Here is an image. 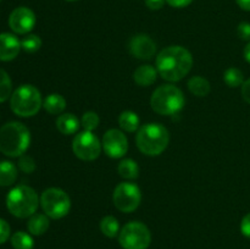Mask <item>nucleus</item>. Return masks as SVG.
<instances>
[{
    "label": "nucleus",
    "mask_w": 250,
    "mask_h": 249,
    "mask_svg": "<svg viewBox=\"0 0 250 249\" xmlns=\"http://www.w3.org/2000/svg\"><path fill=\"white\" fill-rule=\"evenodd\" d=\"M192 54L181 45L167 46L156 56L158 73L168 82H178L185 78L192 70Z\"/></svg>",
    "instance_id": "f257e3e1"
},
{
    "label": "nucleus",
    "mask_w": 250,
    "mask_h": 249,
    "mask_svg": "<svg viewBox=\"0 0 250 249\" xmlns=\"http://www.w3.org/2000/svg\"><path fill=\"white\" fill-rule=\"evenodd\" d=\"M31 143L29 129L17 121L7 122L0 128V151L10 158H20Z\"/></svg>",
    "instance_id": "f03ea898"
},
{
    "label": "nucleus",
    "mask_w": 250,
    "mask_h": 249,
    "mask_svg": "<svg viewBox=\"0 0 250 249\" xmlns=\"http://www.w3.org/2000/svg\"><path fill=\"white\" fill-rule=\"evenodd\" d=\"M170 133L161 124H146L138 129L136 143L139 150L149 156L160 155L168 145Z\"/></svg>",
    "instance_id": "7ed1b4c3"
},
{
    "label": "nucleus",
    "mask_w": 250,
    "mask_h": 249,
    "mask_svg": "<svg viewBox=\"0 0 250 249\" xmlns=\"http://www.w3.org/2000/svg\"><path fill=\"white\" fill-rule=\"evenodd\" d=\"M41 203L36 190L29 186H17L6 197L7 210L19 219H26L36 214Z\"/></svg>",
    "instance_id": "20e7f679"
},
{
    "label": "nucleus",
    "mask_w": 250,
    "mask_h": 249,
    "mask_svg": "<svg viewBox=\"0 0 250 249\" xmlns=\"http://www.w3.org/2000/svg\"><path fill=\"white\" fill-rule=\"evenodd\" d=\"M150 105L156 114L171 116L182 110L185 105V95L176 85L164 84L153 92Z\"/></svg>",
    "instance_id": "39448f33"
},
{
    "label": "nucleus",
    "mask_w": 250,
    "mask_h": 249,
    "mask_svg": "<svg viewBox=\"0 0 250 249\" xmlns=\"http://www.w3.org/2000/svg\"><path fill=\"white\" fill-rule=\"evenodd\" d=\"M11 110L20 117L34 116L43 106L41 92L32 84H22L10 98Z\"/></svg>",
    "instance_id": "423d86ee"
},
{
    "label": "nucleus",
    "mask_w": 250,
    "mask_h": 249,
    "mask_svg": "<svg viewBox=\"0 0 250 249\" xmlns=\"http://www.w3.org/2000/svg\"><path fill=\"white\" fill-rule=\"evenodd\" d=\"M41 205L46 216L59 220L68 214L71 209V200L65 190L51 187L42 193Z\"/></svg>",
    "instance_id": "0eeeda50"
},
{
    "label": "nucleus",
    "mask_w": 250,
    "mask_h": 249,
    "mask_svg": "<svg viewBox=\"0 0 250 249\" xmlns=\"http://www.w3.org/2000/svg\"><path fill=\"white\" fill-rule=\"evenodd\" d=\"M150 242V231L139 221L128 222L119 233V243L124 249H148Z\"/></svg>",
    "instance_id": "6e6552de"
},
{
    "label": "nucleus",
    "mask_w": 250,
    "mask_h": 249,
    "mask_svg": "<svg viewBox=\"0 0 250 249\" xmlns=\"http://www.w3.org/2000/svg\"><path fill=\"white\" fill-rule=\"evenodd\" d=\"M112 200L116 209L122 212H132L139 207L142 193L138 186L132 182H122L115 187Z\"/></svg>",
    "instance_id": "1a4fd4ad"
},
{
    "label": "nucleus",
    "mask_w": 250,
    "mask_h": 249,
    "mask_svg": "<svg viewBox=\"0 0 250 249\" xmlns=\"http://www.w3.org/2000/svg\"><path fill=\"white\" fill-rule=\"evenodd\" d=\"M103 145L99 138L93 132L83 131L76 134L72 142V150L78 159L93 161L99 158Z\"/></svg>",
    "instance_id": "9d476101"
},
{
    "label": "nucleus",
    "mask_w": 250,
    "mask_h": 249,
    "mask_svg": "<svg viewBox=\"0 0 250 249\" xmlns=\"http://www.w3.org/2000/svg\"><path fill=\"white\" fill-rule=\"evenodd\" d=\"M102 145L106 155L112 159L122 158L128 150V141L126 134L116 128H111L105 132Z\"/></svg>",
    "instance_id": "9b49d317"
},
{
    "label": "nucleus",
    "mask_w": 250,
    "mask_h": 249,
    "mask_svg": "<svg viewBox=\"0 0 250 249\" xmlns=\"http://www.w3.org/2000/svg\"><path fill=\"white\" fill-rule=\"evenodd\" d=\"M36 15L31 9L26 6H20L10 14L9 26L15 33L27 34L36 26Z\"/></svg>",
    "instance_id": "f8f14e48"
},
{
    "label": "nucleus",
    "mask_w": 250,
    "mask_h": 249,
    "mask_svg": "<svg viewBox=\"0 0 250 249\" xmlns=\"http://www.w3.org/2000/svg\"><path fill=\"white\" fill-rule=\"evenodd\" d=\"M129 51L136 58L142 60H149L156 53V44L146 34H137L132 37L129 42Z\"/></svg>",
    "instance_id": "ddd939ff"
},
{
    "label": "nucleus",
    "mask_w": 250,
    "mask_h": 249,
    "mask_svg": "<svg viewBox=\"0 0 250 249\" xmlns=\"http://www.w3.org/2000/svg\"><path fill=\"white\" fill-rule=\"evenodd\" d=\"M21 42L12 33H0V61H11L21 50Z\"/></svg>",
    "instance_id": "4468645a"
},
{
    "label": "nucleus",
    "mask_w": 250,
    "mask_h": 249,
    "mask_svg": "<svg viewBox=\"0 0 250 249\" xmlns=\"http://www.w3.org/2000/svg\"><path fill=\"white\" fill-rule=\"evenodd\" d=\"M158 75V70L151 65H142L134 71L133 80L141 87H149L155 82Z\"/></svg>",
    "instance_id": "2eb2a0df"
},
{
    "label": "nucleus",
    "mask_w": 250,
    "mask_h": 249,
    "mask_svg": "<svg viewBox=\"0 0 250 249\" xmlns=\"http://www.w3.org/2000/svg\"><path fill=\"white\" fill-rule=\"evenodd\" d=\"M80 124L81 122L77 119V116H75L71 112L59 115V117L56 119V128L62 134L76 133L78 131V128H80Z\"/></svg>",
    "instance_id": "dca6fc26"
},
{
    "label": "nucleus",
    "mask_w": 250,
    "mask_h": 249,
    "mask_svg": "<svg viewBox=\"0 0 250 249\" xmlns=\"http://www.w3.org/2000/svg\"><path fill=\"white\" fill-rule=\"evenodd\" d=\"M28 232L33 236H42L49 228V219L45 214H34L27 222Z\"/></svg>",
    "instance_id": "f3484780"
},
{
    "label": "nucleus",
    "mask_w": 250,
    "mask_h": 249,
    "mask_svg": "<svg viewBox=\"0 0 250 249\" xmlns=\"http://www.w3.org/2000/svg\"><path fill=\"white\" fill-rule=\"evenodd\" d=\"M17 180V167L11 161H0V186L9 187Z\"/></svg>",
    "instance_id": "a211bd4d"
},
{
    "label": "nucleus",
    "mask_w": 250,
    "mask_h": 249,
    "mask_svg": "<svg viewBox=\"0 0 250 249\" xmlns=\"http://www.w3.org/2000/svg\"><path fill=\"white\" fill-rule=\"evenodd\" d=\"M43 107L45 109V111L49 112V114L59 115L65 110L66 100L62 95L53 93V94H49L48 97L44 99Z\"/></svg>",
    "instance_id": "6ab92c4d"
},
{
    "label": "nucleus",
    "mask_w": 250,
    "mask_h": 249,
    "mask_svg": "<svg viewBox=\"0 0 250 249\" xmlns=\"http://www.w3.org/2000/svg\"><path fill=\"white\" fill-rule=\"evenodd\" d=\"M139 120L138 115L133 111H122L121 115L119 116V124L121 127V129L124 131L129 132V133H133L137 129H139Z\"/></svg>",
    "instance_id": "aec40b11"
},
{
    "label": "nucleus",
    "mask_w": 250,
    "mask_h": 249,
    "mask_svg": "<svg viewBox=\"0 0 250 249\" xmlns=\"http://www.w3.org/2000/svg\"><path fill=\"white\" fill-rule=\"evenodd\" d=\"M188 89L197 97H207L210 93V83L207 78L194 76L188 81Z\"/></svg>",
    "instance_id": "412c9836"
},
{
    "label": "nucleus",
    "mask_w": 250,
    "mask_h": 249,
    "mask_svg": "<svg viewBox=\"0 0 250 249\" xmlns=\"http://www.w3.org/2000/svg\"><path fill=\"white\" fill-rule=\"evenodd\" d=\"M117 172L122 178L126 180H134L139 175L138 164L132 159H124L117 166Z\"/></svg>",
    "instance_id": "4be33fe9"
},
{
    "label": "nucleus",
    "mask_w": 250,
    "mask_h": 249,
    "mask_svg": "<svg viewBox=\"0 0 250 249\" xmlns=\"http://www.w3.org/2000/svg\"><path fill=\"white\" fill-rule=\"evenodd\" d=\"M100 231L107 238H115L120 233V224L116 217L107 215L100 221Z\"/></svg>",
    "instance_id": "5701e85b"
},
{
    "label": "nucleus",
    "mask_w": 250,
    "mask_h": 249,
    "mask_svg": "<svg viewBox=\"0 0 250 249\" xmlns=\"http://www.w3.org/2000/svg\"><path fill=\"white\" fill-rule=\"evenodd\" d=\"M11 246L14 249H33L34 241L31 234L23 231H17L10 237Z\"/></svg>",
    "instance_id": "b1692460"
},
{
    "label": "nucleus",
    "mask_w": 250,
    "mask_h": 249,
    "mask_svg": "<svg viewBox=\"0 0 250 249\" xmlns=\"http://www.w3.org/2000/svg\"><path fill=\"white\" fill-rule=\"evenodd\" d=\"M224 81L229 87L236 88L239 87L244 83V75L239 68L229 67L225 71L224 73Z\"/></svg>",
    "instance_id": "393cba45"
},
{
    "label": "nucleus",
    "mask_w": 250,
    "mask_h": 249,
    "mask_svg": "<svg viewBox=\"0 0 250 249\" xmlns=\"http://www.w3.org/2000/svg\"><path fill=\"white\" fill-rule=\"evenodd\" d=\"M12 94V82L7 72L0 68V103L5 102Z\"/></svg>",
    "instance_id": "a878e982"
},
{
    "label": "nucleus",
    "mask_w": 250,
    "mask_h": 249,
    "mask_svg": "<svg viewBox=\"0 0 250 249\" xmlns=\"http://www.w3.org/2000/svg\"><path fill=\"white\" fill-rule=\"evenodd\" d=\"M42 39L36 34H28L21 41V48L26 53H36L41 49Z\"/></svg>",
    "instance_id": "bb28decb"
},
{
    "label": "nucleus",
    "mask_w": 250,
    "mask_h": 249,
    "mask_svg": "<svg viewBox=\"0 0 250 249\" xmlns=\"http://www.w3.org/2000/svg\"><path fill=\"white\" fill-rule=\"evenodd\" d=\"M100 119L98 116L97 112L94 111H87L83 114L82 120H81V124L84 128V131L93 132L98 126H99Z\"/></svg>",
    "instance_id": "cd10ccee"
},
{
    "label": "nucleus",
    "mask_w": 250,
    "mask_h": 249,
    "mask_svg": "<svg viewBox=\"0 0 250 249\" xmlns=\"http://www.w3.org/2000/svg\"><path fill=\"white\" fill-rule=\"evenodd\" d=\"M19 167L20 170L23 171L24 173H32L36 170V161L29 155H21L19 159Z\"/></svg>",
    "instance_id": "c85d7f7f"
},
{
    "label": "nucleus",
    "mask_w": 250,
    "mask_h": 249,
    "mask_svg": "<svg viewBox=\"0 0 250 249\" xmlns=\"http://www.w3.org/2000/svg\"><path fill=\"white\" fill-rule=\"evenodd\" d=\"M237 34L243 41H250V23L249 22H241L237 28Z\"/></svg>",
    "instance_id": "c756f323"
},
{
    "label": "nucleus",
    "mask_w": 250,
    "mask_h": 249,
    "mask_svg": "<svg viewBox=\"0 0 250 249\" xmlns=\"http://www.w3.org/2000/svg\"><path fill=\"white\" fill-rule=\"evenodd\" d=\"M10 225L5 220L0 219V244L5 243L10 238Z\"/></svg>",
    "instance_id": "7c9ffc66"
},
{
    "label": "nucleus",
    "mask_w": 250,
    "mask_h": 249,
    "mask_svg": "<svg viewBox=\"0 0 250 249\" xmlns=\"http://www.w3.org/2000/svg\"><path fill=\"white\" fill-rule=\"evenodd\" d=\"M241 232L247 238H250V212L242 219L241 221Z\"/></svg>",
    "instance_id": "2f4dec72"
},
{
    "label": "nucleus",
    "mask_w": 250,
    "mask_h": 249,
    "mask_svg": "<svg viewBox=\"0 0 250 249\" xmlns=\"http://www.w3.org/2000/svg\"><path fill=\"white\" fill-rule=\"evenodd\" d=\"M242 97H243L244 102L250 104V78L244 81V83L242 84Z\"/></svg>",
    "instance_id": "473e14b6"
},
{
    "label": "nucleus",
    "mask_w": 250,
    "mask_h": 249,
    "mask_svg": "<svg viewBox=\"0 0 250 249\" xmlns=\"http://www.w3.org/2000/svg\"><path fill=\"white\" fill-rule=\"evenodd\" d=\"M166 0H146V5L150 10H160L164 6Z\"/></svg>",
    "instance_id": "72a5a7b5"
},
{
    "label": "nucleus",
    "mask_w": 250,
    "mask_h": 249,
    "mask_svg": "<svg viewBox=\"0 0 250 249\" xmlns=\"http://www.w3.org/2000/svg\"><path fill=\"white\" fill-rule=\"evenodd\" d=\"M170 6L172 7H186L193 2V0H166Z\"/></svg>",
    "instance_id": "f704fd0d"
},
{
    "label": "nucleus",
    "mask_w": 250,
    "mask_h": 249,
    "mask_svg": "<svg viewBox=\"0 0 250 249\" xmlns=\"http://www.w3.org/2000/svg\"><path fill=\"white\" fill-rule=\"evenodd\" d=\"M236 1L241 9L246 10V11H250V0H236Z\"/></svg>",
    "instance_id": "c9c22d12"
},
{
    "label": "nucleus",
    "mask_w": 250,
    "mask_h": 249,
    "mask_svg": "<svg viewBox=\"0 0 250 249\" xmlns=\"http://www.w3.org/2000/svg\"><path fill=\"white\" fill-rule=\"evenodd\" d=\"M243 55H244V59H246V60L250 63V42L248 44H247L246 48H244Z\"/></svg>",
    "instance_id": "e433bc0d"
},
{
    "label": "nucleus",
    "mask_w": 250,
    "mask_h": 249,
    "mask_svg": "<svg viewBox=\"0 0 250 249\" xmlns=\"http://www.w3.org/2000/svg\"><path fill=\"white\" fill-rule=\"evenodd\" d=\"M66 1H75V0H66Z\"/></svg>",
    "instance_id": "4c0bfd02"
},
{
    "label": "nucleus",
    "mask_w": 250,
    "mask_h": 249,
    "mask_svg": "<svg viewBox=\"0 0 250 249\" xmlns=\"http://www.w3.org/2000/svg\"><path fill=\"white\" fill-rule=\"evenodd\" d=\"M0 1H1V0H0Z\"/></svg>",
    "instance_id": "58836bf2"
}]
</instances>
